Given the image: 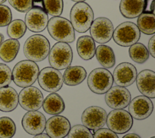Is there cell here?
Here are the masks:
<instances>
[{
    "mask_svg": "<svg viewBox=\"0 0 155 138\" xmlns=\"http://www.w3.org/2000/svg\"><path fill=\"white\" fill-rule=\"evenodd\" d=\"M12 14L10 8L5 5H0V27L8 25L12 21Z\"/></svg>",
    "mask_w": 155,
    "mask_h": 138,
    "instance_id": "obj_35",
    "label": "cell"
},
{
    "mask_svg": "<svg viewBox=\"0 0 155 138\" xmlns=\"http://www.w3.org/2000/svg\"><path fill=\"white\" fill-rule=\"evenodd\" d=\"M38 81L44 90L50 93L59 91L64 83L61 73L53 67L44 68L38 74Z\"/></svg>",
    "mask_w": 155,
    "mask_h": 138,
    "instance_id": "obj_9",
    "label": "cell"
},
{
    "mask_svg": "<svg viewBox=\"0 0 155 138\" xmlns=\"http://www.w3.org/2000/svg\"><path fill=\"white\" fill-rule=\"evenodd\" d=\"M137 27L143 33L153 34L155 33V16L154 13H143L137 21Z\"/></svg>",
    "mask_w": 155,
    "mask_h": 138,
    "instance_id": "obj_27",
    "label": "cell"
},
{
    "mask_svg": "<svg viewBox=\"0 0 155 138\" xmlns=\"http://www.w3.org/2000/svg\"><path fill=\"white\" fill-rule=\"evenodd\" d=\"M113 84V75L106 68L94 69L87 78V84L90 90L98 94L106 93L111 88Z\"/></svg>",
    "mask_w": 155,
    "mask_h": 138,
    "instance_id": "obj_5",
    "label": "cell"
},
{
    "mask_svg": "<svg viewBox=\"0 0 155 138\" xmlns=\"http://www.w3.org/2000/svg\"><path fill=\"white\" fill-rule=\"evenodd\" d=\"M3 41H4V36L1 33H0V45L3 42Z\"/></svg>",
    "mask_w": 155,
    "mask_h": 138,
    "instance_id": "obj_41",
    "label": "cell"
},
{
    "mask_svg": "<svg viewBox=\"0 0 155 138\" xmlns=\"http://www.w3.org/2000/svg\"><path fill=\"white\" fill-rule=\"evenodd\" d=\"M5 1H6V0H0V5L2 4V3H4Z\"/></svg>",
    "mask_w": 155,
    "mask_h": 138,
    "instance_id": "obj_43",
    "label": "cell"
},
{
    "mask_svg": "<svg viewBox=\"0 0 155 138\" xmlns=\"http://www.w3.org/2000/svg\"><path fill=\"white\" fill-rule=\"evenodd\" d=\"M153 111L152 101L145 96H138L132 99L129 104V113L136 120L147 119L151 114Z\"/></svg>",
    "mask_w": 155,
    "mask_h": 138,
    "instance_id": "obj_15",
    "label": "cell"
},
{
    "mask_svg": "<svg viewBox=\"0 0 155 138\" xmlns=\"http://www.w3.org/2000/svg\"><path fill=\"white\" fill-rule=\"evenodd\" d=\"M95 54L97 60L104 68H110L115 65V55L113 49L109 46L105 45L97 46Z\"/></svg>",
    "mask_w": 155,
    "mask_h": 138,
    "instance_id": "obj_26",
    "label": "cell"
},
{
    "mask_svg": "<svg viewBox=\"0 0 155 138\" xmlns=\"http://www.w3.org/2000/svg\"><path fill=\"white\" fill-rule=\"evenodd\" d=\"M68 138H93L90 130L83 125H76L68 133Z\"/></svg>",
    "mask_w": 155,
    "mask_h": 138,
    "instance_id": "obj_32",
    "label": "cell"
},
{
    "mask_svg": "<svg viewBox=\"0 0 155 138\" xmlns=\"http://www.w3.org/2000/svg\"><path fill=\"white\" fill-rule=\"evenodd\" d=\"M89 29L91 37L97 43H107L113 37V25L111 21L107 18H96L93 21Z\"/></svg>",
    "mask_w": 155,
    "mask_h": 138,
    "instance_id": "obj_10",
    "label": "cell"
},
{
    "mask_svg": "<svg viewBox=\"0 0 155 138\" xmlns=\"http://www.w3.org/2000/svg\"><path fill=\"white\" fill-rule=\"evenodd\" d=\"M131 96L130 91L125 88L120 86L111 87L105 96L107 105L113 109H123L130 104Z\"/></svg>",
    "mask_w": 155,
    "mask_h": 138,
    "instance_id": "obj_13",
    "label": "cell"
},
{
    "mask_svg": "<svg viewBox=\"0 0 155 138\" xmlns=\"http://www.w3.org/2000/svg\"><path fill=\"white\" fill-rule=\"evenodd\" d=\"M21 123L25 132L36 136L44 131L46 119L44 115L38 111H28L23 116Z\"/></svg>",
    "mask_w": 155,
    "mask_h": 138,
    "instance_id": "obj_14",
    "label": "cell"
},
{
    "mask_svg": "<svg viewBox=\"0 0 155 138\" xmlns=\"http://www.w3.org/2000/svg\"><path fill=\"white\" fill-rule=\"evenodd\" d=\"M18 105V94L11 87L0 88V111L10 112Z\"/></svg>",
    "mask_w": 155,
    "mask_h": 138,
    "instance_id": "obj_20",
    "label": "cell"
},
{
    "mask_svg": "<svg viewBox=\"0 0 155 138\" xmlns=\"http://www.w3.org/2000/svg\"><path fill=\"white\" fill-rule=\"evenodd\" d=\"M70 22L76 31L85 33L89 30L94 18L91 7L85 2L76 3L70 11Z\"/></svg>",
    "mask_w": 155,
    "mask_h": 138,
    "instance_id": "obj_3",
    "label": "cell"
},
{
    "mask_svg": "<svg viewBox=\"0 0 155 138\" xmlns=\"http://www.w3.org/2000/svg\"><path fill=\"white\" fill-rule=\"evenodd\" d=\"M20 48L17 39H9L2 42L0 45V59L5 62H10L16 57Z\"/></svg>",
    "mask_w": 155,
    "mask_h": 138,
    "instance_id": "obj_25",
    "label": "cell"
},
{
    "mask_svg": "<svg viewBox=\"0 0 155 138\" xmlns=\"http://www.w3.org/2000/svg\"><path fill=\"white\" fill-rule=\"evenodd\" d=\"M154 0H145L143 12L148 13H154Z\"/></svg>",
    "mask_w": 155,
    "mask_h": 138,
    "instance_id": "obj_37",
    "label": "cell"
},
{
    "mask_svg": "<svg viewBox=\"0 0 155 138\" xmlns=\"http://www.w3.org/2000/svg\"><path fill=\"white\" fill-rule=\"evenodd\" d=\"M45 12L53 16H59L63 11V0H42Z\"/></svg>",
    "mask_w": 155,
    "mask_h": 138,
    "instance_id": "obj_31",
    "label": "cell"
},
{
    "mask_svg": "<svg viewBox=\"0 0 155 138\" xmlns=\"http://www.w3.org/2000/svg\"><path fill=\"white\" fill-rule=\"evenodd\" d=\"M122 138H141L139 135L134 133H130L125 135Z\"/></svg>",
    "mask_w": 155,
    "mask_h": 138,
    "instance_id": "obj_39",
    "label": "cell"
},
{
    "mask_svg": "<svg viewBox=\"0 0 155 138\" xmlns=\"http://www.w3.org/2000/svg\"><path fill=\"white\" fill-rule=\"evenodd\" d=\"M50 42L42 34L30 36L25 42L23 51L25 56L30 61L40 62L45 59L50 51Z\"/></svg>",
    "mask_w": 155,
    "mask_h": 138,
    "instance_id": "obj_2",
    "label": "cell"
},
{
    "mask_svg": "<svg viewBox=\"0 0 155 138\" xmlns=\"http://www.w3.org/2000/svg\"><path fill=\"white\" fill-rule=\"evenodd\" d=\"M71 1H73L74 2H84L85 0H71Z\"/></svg>",
    "mask_w": 155,
    "mask_h": 138,
    "instance_id": "obj_42",
    "label": "cell"
},
{
    "mask_svg": "<svg viewBox=\"0 0 155 138\" xmlns=\"http://www.w3.org/2000/svg\"><path fill=\"white\" fill-rule=\"evenodd\" d=\"M137 77V70L131 64L122 62L115 68L113 78L118 86L125 87L132 85Z\"/></svg>",
    "mask_w": 155,
    "mask_h": 138,
    "instance_id": "obj_17",
    "label": "cell"
},
{
    "mask_svg": "<svg viewBox=\"0 0 155 138\" xmlns=\"http://www.w3.org/2000/svg\"><path fill=\"white\" fill-rule=\"evenodd\" d=\"M48 21L47 13L44 8L33 7L27 12L25 16V24L31 31L41 32L46 28Z\"/></svg>",
    "mask_w": 155,
    "mask_h": 138,
    "instance_id": "obj_16",
    "label": "cell"
},
{
    "mask_svg": "<svg viewBox=\"0 0 155 138\" xmlns=\"http://www.w3.org/2000/svg\"><path fill=\"white\" fill-rule=\"evenodd\" d=\"M70 128V123L66 117L56 115L48 119L45 128L50 137L64 138L68 135Z\"/></svg>",
    "mask_w": 155,
    "mask_h": 138,
    "instance_id": "obj_18",
    "label": "cell"
},
{
    "mask_svg": "<svg viewBox=\"0 0 155 138\" xmlns=\"http://www.w3.org/2000/svg\"><path fill=\"white\" fill-rule=\"evenodd\" d=\"M154 43H155V36H153L150 38L148 42V52L152 56L153 58H155V51H154Z\"/></svg>",
    "mask_w": 155,
    "mask_h": 138,
    "instance_id": "obj_38",
    "label": "cell"
},
{
    "mask_svg": "<svg viewBox=\"0 0 155 138\" xmlns=\"http://www.w3.org/2000/svg\"><path fill=\"white\" fill-rule=\"evenodd\" d=\"M43 102V110L48 114L59 115L65 109L64 102L61 96L57 93H51L48 94Z\"/></svg>",
    "mask_w": 155,
    "mask_h": 138,
    "instance_id": "obj_23",
    "label": "cell"
},
{
    "mask_svg": "<svg viewBox=\"0 0 155 138\" xmlns=\"http://www.w3.org/2000/svg\"><path fill=\"white\" fill-rule=\"evenodd\" d=\"M87 77L85 68L81 66H71L66 68L63 75L64 84L68 86H76L82 83Z\"/></svg>",
    "mask_w": 155,
    "mask_h": 138,
    "instance_id": "obj_24",
    "label": "cell"
},
{
    "mask_svg": "<svg viewBox=\"0 0 155 138\" xmlns=\"http://www.w3.org/2000/svg\"><path fill=\"white\" fill-rule=\"evenodd\" d=\"M145 0H121L119 10L122 15L128 19L138 17L142 13Z\"/></svg>",
    "mask_w": 155,
    "mask_h": 138,
    "instance_id": "obj_21",
    "label": "cell"
},
{
    "mask_svg": "<svg viewBox=\"0 0 155 138\" xmlns=\"http://www.w3.org/2000/svg\"><path fill=\"white\" fill-rule=\"evenodd\" d=\"M73 60L71 47L65 42L56 43L49 51L48 61L50 65L56 70L68 68Z\"/></svg>",
    "mask_w": 155,
    "mask_h": 138,
    "instance_id": "obj_6",
    "label": "cell"
},
{
    "mask_svg": "<svg viewBox=\"0 0 155 138\" xmlns=\"http://www.w3.org/2000/svg\"><path fill=\"white\" fill-rule=\"evenodd\" d=\"M107 117V114L104 109L97 106H91L83 111L81 121L84 126L96 131L105 125Z\"/></svg>",
    "mask_w": 155,
    "mask_h": 138,
    "instance_id": "obj_11",
    "label": "cell"
},
{
    "mask_svg": "<svg viewBox=\"0 0 155 138\" xmlns=\"http://www.w3.org/2000/svg\"><path fill=\"white\" fill-rule=\"evenodd\" d=\"M107 125L116 134H124L132 127L133 120L130 113L122 109H116L110 112L107 117Z\"/></svg>",
    "mask_w": 155,
    "mask_h": 138,
    "instance_id": "obj_8",
    "label": "cell"
},
{
    "mask_svg": "<svg viewBox=\"0 0 155 138\" xmlns=\"http://www.w3.org/2000/svg\"><path fill=\"white\" fill-rule=\"evenodd\" d=\"M44 97L36 87L29 86L24 88L18 95V102L27 111H37L42 105Z\"/></svg>",
    "mask_w": 155,
    "mask_h": 138,
    "instance_id": "obj_12",
    "label": "cell"
},
{
    "mask_svg": "<svg viewBox=\"0 0 155 138\" xmlns=\"http://www.w3.org/2000/svg\"><path fill=\"white\" fill-rule=\"evenodd\" d=\"M39 72L38 65L33 61L23 60L18 62L12 71V79L18 87L31 86L36 80Z\"/></svg>",
    "mask_w": 155,
    "mask_h": 138,
    "instance_id": "obj_1",
    "label": "cell"
},
{
    "mask_svg": "<svg viewBox=\"0 0 155 138\" xmlns=\"http://www.w3.org/2000/svg\"><path fill=\"white\" fill-rule=\"evenodd\" d=\"M128 52L130 58L138 64L145 62L149 58V52L142 43H135L131 45Z\"/></svg>",
    "mask_w": 155,
    "mask_h": 138,
    "instance_id": "obj_28",
    "label": "cell"
},
{
    "mask_svg": "<svg viewBox=\"0 0 155 138\" xmlns=\"http://www.w3.org/2000/svg\"><path fill=\"white\" fill-rule=\"evenodd\" d=\"M14 121L7 116L0 117V138H12L16 133Z\"/></svg>",
    "mask_w": 155,
    "mask_h": 138,
    "instance_id": "obj_30",
    "label": "cell"
},
{
    "mask_svg": "<svg viewBox=\"0 0 155 138\" xmlns=\"http://www.w3.org/2000/svg\"><path fill=\"white\" fill-rule=\"evenodd\" d=\"M12 80V72L8 66L0 63V88L8 86Z\"/></svg>",
    "mask_w": 155,
    "mask_h": 138,
    "instance_id": "obj_33",
    "label": "cell"
},
{
    "mask_svg": "<svg viewBox=\"0 0 155 138\" xmlns=\"http://www.w3.org/2000/svg\"><path fill=\"white\" fill-rule=\"evenodd\" d=\"M33 138H51V137H50L47 134L41 133V134L35 136Z\"/></svg>",
    "mask_w": 155,
    "mask_h": 138,
    "instance_id": "obj_40",
    "label": "cell"
},
{
    "mask_svg": "<svg viewBox=\"0 0 155 138\" xmlns=\"http://www.w3.org/2000/svg\"><path fill=\"white\" fill-rule=\"evenodd\" d=\"M93 138H119L116 133L108 128H101L95 131Z\"/></svg>",
    "mask_w": 155,
    "mask_h": 138,
    "instance_id": "obj_36",
    "label": "cell"
},
{
    "mask_svg": "<svg viewBox=\"0 0 155 138\" xmlns=\"http://www.w3.org/2000/svg\"><path fill=\"white\" fill-rule=\"evenodd\" d=\"M76 49L79 56L84 60L92 59L96 51V45L92 38L88 35L80 36L76 42Z\"/></svg>",
    "mask_w": 155,
    "mask_h": 138,
    "instance_id": "obj_22",
    "label": "cell"
},
{
    "mask_svg": "<svg viewBox=\"0 0 155 138\" xmlns=\"http://www.w3.org/2000/svg\"><path fill=\"white\" fill-rule=\"evenodd\" d=\"M26 30L27 27L25 22L21 19H15L8 24L7 32L10 38L18 39L25 34Z\"/></svg>",
    "mask_w": 155,
    "mask_h": 138,
    "instance_id": "obj_29",
    "label": "cell"
},
{
    "mask_svg": "<svg viewBox=\"0 0 155 138\" xmlns=\"http://www.w3.org/2000/svg\"><path fill=\"white\" fill-rule=\"evenodd\" d=\"M140 37V30L137 26L131 22H125L119 24L113 34L114 42L122 47H129L137 43Z\"/></svg>",
    "mask_w": 155,
    "mask_h": 138,
    "instance_id": "obj_7",
    "label": "cell"
},
{
    "mask_svg": "<svg viewBox=\"0 0 155 138\" xmlns=\"http://www.w3.org/2000/svg\"><path fill=\"white\" fill-rule=\"evenodd\" d=\"M151 138H155V137H154V136H153V137H151Z\"/></svg>",
    "mask_w": 155,
    "mask_h": 138,
    "instance_id": "obj_44",
    "label": "cell"
},
{
    "mask_svg": "<svg viewBox=\"0 0 155 138\" xmlns=\"http://www.w3.org/2000/svg\"><path fill=\"white\" fill-rule=\"evenodd\" d=\"M136 80L137 88L143 96L151 99L155 97V73L153 71H141Z\"/></svg>",
    "mask_w": 155,
    "mask_h": 138,
    "instance_id": "obj_19",
    "label": "cell"
},
{
    "mask_svg": "<svg viewBox=\"0 0 155 138\" xmlns=\"http://www.w3.org/2000/svg\"><path fill=\"white\" fill-rule=\"evenodd\" d=\"M47 26L50 35L57 41L71 43L75 39L74 30L70 21L64 18L53 16Z\"/></svg>",
    "mask_w": 155,
    "mask_h": 138,
    "instance_id": "obj_4",
    "label": "cell"
},
{
    "mask_svg": "<svg viewBox=\"0 0 155 138\" xmlns=\"http://www.w3.org/2000/svg\"><path fill=\"white\" fill-rule=\"evenodd\" d=\"M9 4L17 11L25 13L33 7V0H8Z\"/></svg>",
    "mask_w": 155,
    "mask_h": 138,
    "instance_id": "obj_34",
    "label": "cell"
}]
</instances>
